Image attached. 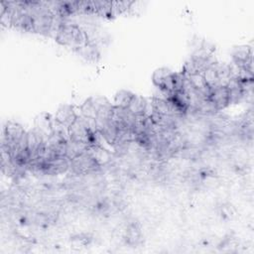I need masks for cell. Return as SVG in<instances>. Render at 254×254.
I'll list each match as a JSON object with an SVG mask.
<instances>
[{"mask_svg": "<svg viewBox=\"0 0 254 254\" xmlns=\"http://www.w3.org/2000/svg\"><path fill=\"white\" fill-rule=\"evenodd\" d=\"M148 103V99L143 97L142 95L139 94H135L133 95L127 109L133 113L135 116L138 115H144L145 110H146V106Z\"/></svg>", "mask_w": 254, "mask_h": 254, "instance_id": "obj_14", "label": "cell"}, {"mask_svg": "<svg viewBox=\"0 0 254 254\" xmlns=\"http://www.w3.org/2000/svg\"><path fill=\"white\" fill-rule=\"evenodd\" d=\"M94 15L111 18V1H94Z\"/></svg>", "mask_w": 254, "mask_h": 254, "instance_id": "obj_18", "label": "cell"}, {"mask_svg": "<svg viewBox=\"0 0 254 254\" xmlns=\"http://www.w3.org/2000/svg\"><path fill=\"white\" fill-rule=\"evenodd\" d=\"M95 123H96V128L98 132L107 142V144L113 147L117 137V132H118V128L115 122L113 121V119L112 118H109V119L96 118Z\"/></svg>", "mask_w": 254, "mask_h": 254, "instance_id": "obj_7", "label": "cell"}, {"mask_svg": "<svg viewBox=\"0 0 254 254\" xmlns=\"http://www.w3.org/2000/svg\"><path fill=\"white\" fill-rule=\"evenodd\" d=\"M232 63L253 72V50L249 46L234 47L232 51Z\"/></svg>", "mask_w": 254, "mask_h": 254, "instance_id": "obj_6", "label": "cell"}, {"mask_svg": "<svg viewBox=\"0 0 254 254\" xmlns=\"http://www.w3.org/2000/svg\"><path fill=\"white\" fill-rule=\"evenodd\" d=\"M69 163L70 160L65 156L57 157L52 160H44L42 158V175L57 176L64 174L69 170Z\"/></svg>", "mask_w": 254, "mask_h": 254, "instance_id": "obj_5", "label": "cell"}, {"mask_svg": "<svg viewBox=\"0 0 254 254\" xmlns=\"http://www.w3.org/2000/svg\"><path fill=\"white\" fill-rule=\"evenodd\" d=\"M27 131L24 127L15 121H6L1 133V149L11 151L22 139Z\"/></svg>", "mask_w": 254, "mask_h": 254, "instance_id": "obj_2", "label": "cell"}, {"mask_svg": "<svg viewBox=\"0 0 254 254\" xmlns=\"http://www.w3.org/2000/svg\"><path fill=\"white\" fill-rule=\"evenodd\" d=\"M87 152L93 157L100 167L108 164L111 161V154L106 148L100 146H88Z\"/></svg>", "mask_w": 254, "mask_h": 254, "instance_id": "obj_12", "label": "cell"}, {"mask_svg": "<svg viewBox=\"0 0 254 254\" xmlns=\"http://www.w3.org/2000/svg\"><path fill=\"white\" fill-rule=\"evenodd\" d=\"M226 88L228 90V96H229V105L230 104H237L239 103L244 97L245 93L242 88L241 82L236 77H231L228 82L226 83Z\"/></svg>", "mask_w": 254, "mask_h": 254, "instance_id": "obj_10", "label": "cell"}, {"mask_svg": "<svg viewBox=\"0 0 254 254\" xmlns=\"http://www.w3.org/2000/svg\"><path fill=\"white\" fill-rule=\"evenodd\" d=\"M74 52L80 58H82L83 60H85L86 62H89V63H96L100 58V52H99L97 46L90 41L83 47L75 50Z\"/></svg>", "mask_w": 254, "mask_h": 254, "instance_id": "obj_11", "label": "cell"}, {"mask_svg": "<svg viewBox=\"0 0 254 254\" xmlns=\"http://www.w3.org/2000/svg\"><path fill=\"white\" fill-rule=\"evenodd\" d=\"M80 115L83 117H86V118L96 119L97 110L93 103L92 97H89L83 101V103L80 106Z\"/></svg>", "mask_w": 254, "mask_h": 254, "instance_id": "obj_17", "label": "cell"}, {"mask_svg": "<svg viewBox=\"0 0 254 254\" xmlns=\"http://www.w3.org/2000/svg\"><path fill=\"white\" fill-rule=\"evenodd\" d=\"M209 99L213 102L218 111L227 107L229 105V96L226 86L219 85L211 88Z\"/></svg>", "mask_w": 254, "mask_h": 254, "instance_id": "obj_9", "label": "cell"}, {"mask_svg": "<svg viewBox=\"0 0 254 254\" xmlns=\"http://www.w3.org/2000/svg\"><path fill=\"white\" fill-rule=\"evenodd\" d=\"M77 114L75 113L73 106L70 104H62L58 107L54 118L60 123L69 127L77 118Z\"/></svg>", "mask_w": 254, "mask_h": 254, "instance_id": "obj_8", "label": "cell"}, {"mask_svg": "<svg viewBox=\"0 0 254 254\" xmlns=\"http://www.w3.org/2000/svg\"><path fill=\"white\" fill-rule=\"evenodd\" d=\"M101 167L87 152V150L80 155L72 158L69 163V170L75 175H88L98 171Z\"/></svg>", "mask_w": 254, "mask_h": 254, "instance_id": "obj_3", "label": "cell"}, {"mask_svg": "<svg viewBox=\"0 0 254 254\" xmlns=\"http://www.w3.org/2000/svg\"><path fill=\"white\" fill-rule=\"evenodd\" d=\"M133 4V1H111V18L127 12Z\"/></svg>", "mask_w": 254, "mask_h": 254, "instance_id": "obj_19", "label": "cell"}, {"mask_svg": "<svg viewBox=\"0 0 254 254\" xmlns=\"http://www.w3.org/2000/svg\"><path fill=\"white\" fill-rule=\"evenodd\" d=\"M175 75L176 72L170 68L159 67L153 72L152 81L159 90L171 94L175 92Z\"/></svg>", "mask_w": 254, "mask_h": 254, "instance_id": "obj_4", "label": "cell"}, {"mask_svg": "<svg viewBox=\"0 0 254 254\" xmlns=\"http://www.w3.org/2000/svg\"><path fill=\"white\" fill-rule=\"evenodd\" d=\"M55 40L59 45L70 48L73 51L83 47L89 42L88 35L82 27L65 22L61 24Z\"/></svg>", "mask_w": 254, "mask_h": 254, "instance_id": "obj_1", "label": "cell"}, {"mask_svg": "<svg viewBox=\"0 0 254 254\" xmlns=\"http://www.w3.org/2000/svg\"><path fill=\"white\" fill-rule=\"evenodd\" d=\"M54 116H52L50 113H40L35 118V128L42 131L43 133L50 136L52 131V124H53Z\"/></svg>", "mask_w": 254, "mask_h": 254, "instance_id": "obj_13", "label": "cell"}, {"mask_svg": "<svg viewBox=\"0 0 254 254\" xmlns=\"http://www.w3.org/2000/svg\"><path fill=\"white\" fill-rule=\"evenodd\" d=\"M134 93L130 90L127 89H120L118 90L113 99V105L116 107H122V108H127Z\"/></svg>", "mask_w": 254, "mask_h": 254, "instance_id": "obj_16", "label": "cell"}, {"mask_svg": "<svg viewBox=\"0 0 254 254\" xmlns=\"http://www.w3.org/2000/svg\"><path fill=\"white\" fill-rule=\"evenodd\" d=\"M88 148V145L82 142H78V141H73L70 140L67 142L66 144V152H65V157H67L69 160H71L72 158L80 155L81 153L85 152Z\"/></svg>", "mask_w": 254, "mask_h": 254, "instance_id": "obj_15", "label": "cell"}, {"mask_svg": "<svg viewBox=\"0 0 254 254\" xmlns=\"http://www.w3.org/2000/svg\"><path fill=\"white\" fill-rule=\"evenodd\" d=\"M202 75L204 77V80L206 82V84L210 87V88H214L216 86H219L220 85V82H219V78L217 76V73L212 66L206 68L203 72H202Z\"/></svg>", "mask_w": 254, "mask_h": 254, "instance_id": "obj_20", "label": "cell"}]
</instances>
